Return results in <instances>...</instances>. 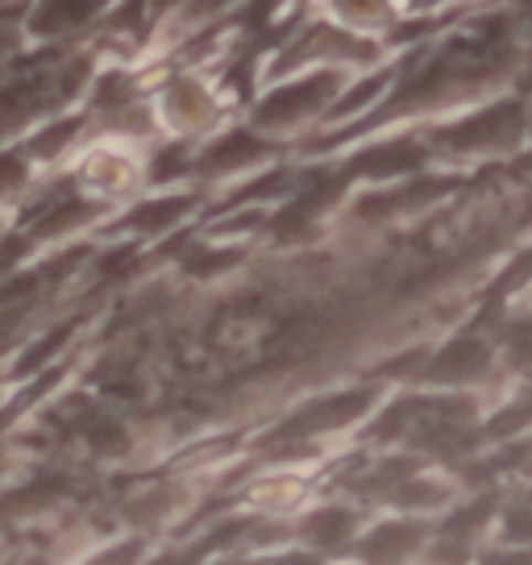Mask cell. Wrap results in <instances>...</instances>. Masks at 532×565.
I'll return each instance as SVG.
<instances>
[{
  "label": "cell",
  "instance_id": "1",
  "mask_svg": "<svg viewBox=\"0 0 532 565\" xmlns=\"http://www.w3.org/2000/svg\"><path fill=\"white\" fill-rule=\"evenodd\" d=\"M428 524L421 515H404V520H379L354 541V553L362 565H408L425 557Z\"/></svg>",
  "mask_w": 532,
  "mask_h": 565
},
{
  "label": "cell",
  "instance_id": "2",
  "mask_svg": "<svg viewBox=\"0 0 532 565\" xmlns=\"http://www.w3.org/2000/svg\"><path fill=\"white\" fill-rule=\"evenodd\" d=\"M371 391H345V395H329L320 404H308L304 412H296L291 420L275 433L279 441H312V437H324V433H338L345 424H354L358 416L371 412Z\"/></svg>",
  "mask_w": 532,
  "mask_h": 565
},
{
  "label": "cell",
  "instance_id": "3",
  "mask_svg": "<svg viewBox=\"0 0 532 565\" xmlns=\"http://www.w3.org/2000/svg\"><path fill=\"white\" fill-rule=\"evenodd\" d=\"M338 84H341L338 75H308V79L291 84V88H279L258 108V125H296L304 117H312L320 105L333 100Z\"/></svg>",
  "mask_w": 532,
  "mask_h": 565
},
{
  "label": "cell",
  "instance_id": "4",
  "mask_svg": "<svg viewBox=\"0 0 532 565\" xmlns=\"http://www.w3.org/2000/svg\"><path fill=\"white\" fill-rule=\"evenodd\" d=\"M520 125H524L520 105H496L479 117H470V121H461L454 134H445V141L454 150H496V146H508L520 134Z\"/></svg>",
  "mask_w": 532,
  "mask_h": 565
},
{
  "label": "cell",
  "instance_id": "5",
  "mask_svg": "<svg viewBox=\"0 0 532 565\" xmlns=\"http://www.w3.org/2000/svg\"><path fill=\"white\" fill-rule=\"evenodd\" d=\"M487 366H491V350H487L482 337H454L428 362V379H437V383H470V379L487 374Z\"/></svg>",
  "mask_w": 532,
  "mask_h": 565
},
{
  "label": "cell",
  "instance_id": "6",
  "mask_svg": "<svg viewBox=\"0 0 532 565\" xmlns=\"http://www.w3.org/2000/svg\"><path fill=\"white\" fill-rule=\"evenodd\" d=\"M300 541L312 553H333V548H345L358 541V515L350 508H341V503H329V508H317V512L304 520L300 529Z\"/></svg>",
  "mask_w": 532,
  "mask_h": 565
},
{
  "label": "cell",
  "instance_id": "7",
  "mask_svg": "<svg viewBox=\"0 0 532 565\" xmlns=\"http://www.w3.org/2000/svg\"><path fill=\"white\" fill-rule=\"evenodd\" d=\"M266 154V141L249 138V134H230V138H221L204 154L200 162V171H209V175H225V171H237V167H249L254 159H263Z\"/></svg>",
  "mask_w": 532,
  "mask_h": 565
},
{
  "label": "cell",
  "instance_id": "8",
  "mask_svg": "<svg viewBox=\"0 0 532 565\" xmlns=\"http://www.w3.org/2000/svg\"><path fill=\"white\" fill-rule=\"evenodd\" d=\"M100 0H46L34 13V30L51 34V30H72L79 21H88L96 13Z\"/></svg>",
  "mask_w": 532,
  "mask_h": 565
},
{
  "label": "cell",
  "instance_id": "9",
  "mask_svg": "<svg viewBox=\"0 0 532 565\" xmlns=\"http://www.w3.org/2000/svg\"><path fill=\"white\" fill-rule=\"evenodd\" d=\"M188 212V200H179V195H171V200H155V204H142V209L129 216V225L142 233H162L171 230L179 216Z\"/></svg>",
  "mask_w": 532,
  "mask_h": 565
},
{
  "label": "cell",
  "instance_id": "10",
  "mask_svg": "<svg viewBox=\"0 0 532 565\" xmlns=\"http://www.w3.org/2000/svg\"><path fill=\"white\" fill-rule=\"evenodd\" d=\"M499 532H503V541H512V545H532V494L508 508Z\"/></svg>",
  "mask_w": 532,
  "mask_h": 565
},
{
  "label": "cell",
  "instance_id": "11",
  "mask_svg": "<svg viewBox=\"0 0 532 565\" xmlns=\"http://www.w3.org/2000/svg\"><path fill=\"white\" fill-rule=\"evenodd\" d=\"M266 565H324V557H320V553H312V548H291V553L270 557Z\"/></svg>",
  "mask_w": 532,
  "mask_h": 565
},
{
  "label": "cell",
  "instance_id": "12",
  "mask_svg": "<svg viewBox=\"0 0 532 565\" xmlns=\"http://www.w3.org/2000/svg\"><path fill=\"white\" fill-rule=\"evenodd\" d=\"M216 565H266V562H249V557H242V553H225Z\"/></svg>",
  "mask_w": 532,
  "mask_h": 565
}]
</instances>
